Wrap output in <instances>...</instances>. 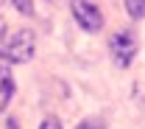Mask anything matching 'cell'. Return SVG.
Masks as SVG:
<instances>
[{
  "mask_svg": "<svg viewBox=\"0 0 145 129\" xmlns=\"http://www.w3.org/2000/svg\"><path fill=\"white\" fill-rule=\"evenodd\" d=\"M39 129H61V121H59L56 115H48V118L39 124Z\"/></svg>",
  "mask_w": 145,
  "mask_h": 129,
  "instance_id": "cell-8",
  "label": "cell"
},
{
  "mask_svg": "<svg viewBox=\"0 0 145 129\" xmlns=\"http://www.w3.org/2000/svg\"><path fill=\"white\" fill-rule=\"evenodd\" d=\"M75 129H106V126H103V121H101V118H87V121H81Z\"/></svg>",
  "mask_w": 145,
  "mask_h": 129,
  "instance_id": "cell-7",
  "label": "cell"
},
{
  "mask_svg": "<svg viewBox=\"0 0 145 129\" xmlns=\"http://www.w3.org/2000/svg\"><path fill=\"white\" fill-rule=\"evenodd\" d=\"M11 3H14V9L20 14H31L34 11V0H11Z\"/></svg>",
  "mask_w": 145,
  "mask_h": 129,
  "instance_id": "cell-6",
  "label": "cell"
},
{
  "mask_svg": "<svg viewBox=\"0 0 145 129\" xmlns=\"http://www.w3.org/2000/svg\"><path fill=\"white\" fill-rule=\"evenodd\" d=\"M126 11L131 20H142L145 17V0H126Z\"/></svg>",
  "mask_w": 145,
  "mask_h": 129,
  "instance_id": "cell-5",
  "label": "cell"
},
{
  "mask_svg": "<svg viewBox=\"0 0 145 129\" xmlns=\"http://www.w3.org/2000/svg\"><path fill=\"white\" fill-rule=\"evenodd\" d=\"M70 9H72L75 22H78L87 34H98V31L103 28V14H101V9H98L95 3H89V0H72Z\"/></svg>",
  "mask_w": 145,
  "mask_h": 129,
  "instance_id": "cell-3",
  "label": "cell"
},
{
  "mask_svg": "<svg viewBox=\"0 0 145 129\" xmlns=\"http://www.w3.org/2000/svg\"><path fill=\"white\" fill-rule=\"evenodd\" d=\"M109 51L117 67H128L137 56V37L131 31H114L109 37Z\"/></svg>",
  "mask_w": 145,
  "mask_h": 129,
  "instance_id": "cell-2",
  "label": "cell"
},
{
  "mask_svg": "<svg viewBox=\"0 0 145 129\" xmlns=\"http://www.w3.org/2000/svg\"><path fill=\"white\" fill-rule=\"evenodd\" d=\"M36 54V37L34 31H28V28H20L11 34V39L6 42V56H8V62L11 65H25V62H31Z\"/></svg>",
  "mask_w": 145,
  "mask_h": 129,
  "instance_id": "cell-1",
  "label": "cell"
},
{
  "mask_svg": "<svg viewBox=\"0 0 145 129\" xmlns=\"http://www.w3.org/2000/svg\"><path fill=\"white\" fill-rule=\"evenodd\" d=\"M14 98V79H11V62L0 51V112L6 110Z\"/></svg>",
  "mask_w": 145,
  "mask_h": 129,
  "instance_id": "cell-4",
  "label": "cell"
}]
</instances>
